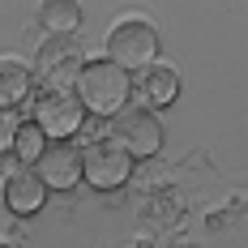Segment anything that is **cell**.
<instances>
[{
  "mask_svg": "<svg viewBox=\"0 0 248 248\" xmlns=\"http://www.w3.org/2000/svg\"><path fill=\"white\" fill-rule=\"evenodd\" d=\"M73 94H77L86 116H107L111 120L133 99V77L124 69H116L111 60H86L77 81H73Z\"/></svg>",
  "mask_w": 248,
  "mask_h": 248,
  "instance_id": "6da1fadb",
  "label": "cell"
},
{
  "mask_svg": "<svg viewBox=\"0 0 248 248\" xmlns=\"http://www.w3.org/2000/svg\"><path fill=\"white\" fill-rule=\"evenodd\" d=\"M154 56H158V34H154V26L141 22V17H124V22L111 26V34H107V56L103 60H111L116 69L124 73H141L154 64Z\"/></svg>",
  "mask_w": 248,
  "mask_h": 248,
  "instance_id": "7a4b0ae2",
  "label": "cell"
},
{
  "mask_svg": "<svg viewBox=\"0 0 248 248\" xmlns=\"http://www.w3.org/2000/svg\"><path fill=\"white\" fill-rule=\"evenodd\" d=\"M107 141H116L133 163H137V158H154V154L163 150V124H158L154 111L137 107V103H128V107H120V111L111 116Z\"/></svg>",
  "mask_w": 248,
  "mask_h": 248,
  "instance_id": "3957f363",
  "label": "cell"
},
{
  "mask_svg": "<svg viewBox=\"0 0 248 248\" xmlns=\"http://www.w3.org/2000/svg\"><path fill=\"white\" fill-rule=\"evenodd\" d=\"M81 64H86L81 60V43H77L73 34H51V39L39 43L30 73L43 81L39 90H69L77 81V73H81Z\"/></svg>",
  "mask_w": 248,
  "mask_h": 248,
  "instance_id": "277c9868",
  "label": "cell"
},
{
  "mask_svg": "<svg viewBox=\"0 0 248 248\" xmlns=\"http://www.w3.org/2000/svg\"><path fill=\"white\" fill-rule=\"evenodd\" d=\"M30 124L47 141H73V133L86 124V111H81V103H77L73 90H39L34 94V116H30Z\"/></svg>",
  "mask_w": 248,
  "mask_h": 248,
  "instance_id": "5b68a950",
  "label": "cell"
},
{
  "mask_svg": "<svg viewBox=\"0 0 248 248\" xmlns=\"http://www.w3.org/2000/svg\"><path fill=\"white\" fill-rule=\"evenodd\" d=\"M81 180L99 193H111V188H124L133 180V158L124 154L116 141L107 137H94L90 146H81Z\"/></svg>",
  "mask_w": 248,
  "mask_h": 248,
  "instance_id": "8992f818",
  "label": "cell"
},
{
  "mask_svg": "<svg viewBox=\"0 0 248 248\" xmlns=\"http://www.w3.org/2000/svg\"><path fill=\"white\" fill-rule=\"evenodd\" d=\"M34 175L43 180L47 193H73L81 184V150L73 141H47L43 158L34 163Z\"/></svg>",
  "mask_w": 248,
  "mask_h": 248,
  "instance_id": "52a82bcc",
  "label": "cell"
},
{
  "mask_svg": "<svg viewBox=\"0 0 248 248\" xmlns=\"http://www.w3.org/2000/svg\"><path fill=\"white\" fill-rule=\"evenodd\" d=\"M133 99H137V107H146V111H154V107H171V103L180 99V73L154 60L150 69L133 73Z\"/></svg>",
  "mask_w": 248,
  "mask_h": 248,
  "instance_id": "ba28073f",
  "label": "cell"
},
{
  "mask_svg": "<svg viewBox=\"0 0 248 248\" xmlns=\"http://www.w3.org/2000/svg\"><path fill=\"white\" fill-rule=\"evenodd\" d=\"M4 205L13 210V214H39L43 205H47V188H43V180L34 175V167H13V171L4 175Z\"/></svg>",
  "mask_w": 248,
  "mask_h": 248,
  "instance_id": "9c48e42d",
  "label": "cell"
},
{
  "mask_svg": "<svg viewBox=\"0 0 248 248\" xmlns=\"http://www.w3.org/2000/svg\"><path fill=\"white\" fill-rule=\"evenodd\" d=\"M34 94V73L22 60H0V111H13Z\"/></svg>",
  "mask_w": 248,
  "mask_h": 248,
  "instance_id": "30bf717a",
  "label": "cell"
},
{
  "mask_svg": "<svg viewBox=\"0 0 248 248\" xmlns=\"http://www.w3.org/2000/svg\"><path fill=\"white\" fill-rule=\"evenodd\" d=\"M43 150H47V137H43L30 120H22L17 128H13V146H9V154L17 158V167H34V163L43 158Z\"/></svg>",
  "mask_w": 248,
  "mask_h": 248,
  "instance_id": "8fae6325",
  "label": "cell"
},
{
  "mask_svg": "<svg viewBox=\"0 0 248 248\" xmlns=\"http://www.w3.org/2000/svg\"><path fill=\"white\" fill-rule=\"evenodd\" d=\"M39 17H43L56 34H73L77 26H81V9H77L73 0H47V4L39 9Z\"/></svg>",
  "mask_w": 248,
  "mask_h": 248,
  "instance_id": "7c38bea8",
  "label": "cell"
},
{
  "mask_svg": "<svg viewBox=\"0 0 248 248\" xmlns=\"http://www.w3.org/2000/svg\"><path fill=\"white\" fill-rule=\"evenodd\" d=\"M0 248H4V244H0Z\"/></svg>",
  "mask_w": 248,
  "mask_h": 248,
  "instance_id": "4fadbf2b",
  "label": "cell"
}]
</instances>
